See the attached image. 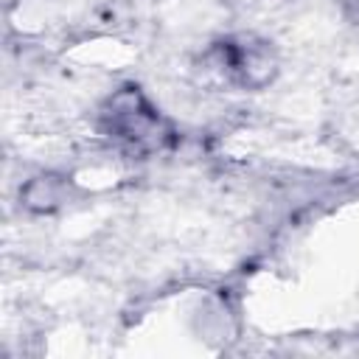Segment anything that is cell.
<instances>
[{"mask_svg":"<svg viewBox=\"0 0 359 359\" xmlns=\"http://www.w3.org/2000/svg\"><path fill=\"white\" fill-rule=\"evenodd\" d=\"M59 191L62 188H59V182L53 177H39V180H34L28 185L25 199H28L31 208H53L59 202Z\"/></svg>","mask_w":359,"mask_h":359,"instance_id":"6da1fadb","label":"cell"}]
</instances>
